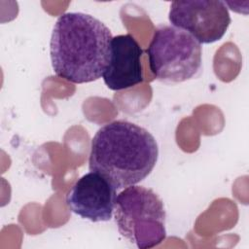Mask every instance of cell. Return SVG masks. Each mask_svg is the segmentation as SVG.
Returning a JSON list of instances; mask_svg holds the SVG:
<instances>
[{
	"label": "cell",
	"instance_id": "1",
	"mask_svg": "<svg viewBox=\"0 0 249 249\" xmlns=\"http://www.w3.org/2000/svg\"><path fill=\"white\" fill-rule=\"evenodd\" d=\"M112 39L110 29L98 18L80 12L62 14L50 41L53 72L74 84L98 80L107 67Z\"/></svg>",
	"mask_w": 249,
	"mask_h": 249
},
{
	"label": "cell",
	"instance_id": "2",
	"mask_svg": "<svg viewBox=\"0 0 249 249\" xmlns=\"http://www.w3.org/2000/svg\"><path fill=\"white\" fill-rule=\"evenodd\" d=\"M159 157L155 137L146 128L124 120L101 126L91 139L89 168L121 190L143 181Z\"/></svg>",
	"mask_w": 249,
	"mask_h": 249
},
{
	"label": "cell",
	"instance_id": "3",
	"mask_svg": "<svg viewBox=\"0 0 249 249\" xmlns=\"http://www.w3.org/2000/svg\"><path fill=\"white\" fill-rule=\"evenodd\" d=\"M114 217L121 235L139 249L155 247L166 237L164 205L152 189L124 188L117 195Z\"/></svg>",
	"mask_w": 249,
	"mask_h": 249
},
{
	"label": "cell",
	"instance_id": "4",
	"mask_svg": "<svg viewBox=\"0 0 249 249\" xmlns=\"http://www.w3.org/2000/svg\"><path fill=\"white\" fill-rule=\"evenodd\" d=\"M150 70L156 79L181 83L201 67V45L191 34L173 25H160L146 50Z\"/></svg>",
	"mask_w": 249,
	"mask_h": 249
},
{
	"label": "cell",
	"instance_id": "5",
	"mask_svg": "<svg viewBox=\"0 0 249 249\" xmlns=\"http://www.w3.org/2000/svg\"><path fill=\"white\" fill-rule=\"evenodd\" d=\"M168 19L171 25L188 32L200 44L221 40L231 21L227 5L220 0L173 1Z\"/></svg>",
	"mask_w": 249,
	"mask_h": 249
},
{
	"label": "cell",
	"instance_id": "6",
	"mask_svg": "<svg viewBox=\"0 0 249 249\" xmlns=\"http://www.w3.org/2000/svg\"><path fill=\"white\" fill-rule=\"evenodd\" d=\"M117 198V189L102 175L90 171L80 177L66 196L70 211L91 222L110 221Z\"/></svg>",
	"mask_w": 249,
	"mask_h": 249
},
{
	"label": "cell",
	"instance_id": "7",
	"mask_svg": "<svg viewBox=\"0 0 249 249\" xmlns=\"http://www.w3.org/2000/svg\"><path fill=\"white\" fill-rule=\"evenodd\" d=\"M142 54L143 50L131 34L113 37L109 61L102 75L107 88L121 90L141 84L144 80Z\"/></svg>",
	"mask_w": 249,
	"mask_h": 249
}]
</instances>
